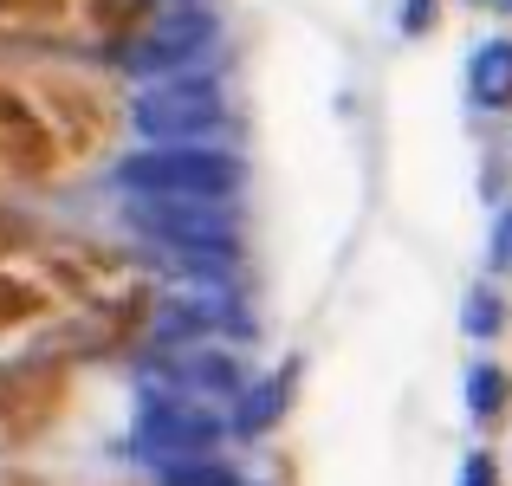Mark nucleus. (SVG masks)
<instances>
[{"label": "nucleus", "mask_w": 512, "mask_h": 486, "mask_svg": "<svg viewBox=\"0 0 512 486\" xmlns=\"http://www.w3.org/2000/svg\"><path fill=\"white\" fill-rule=\"evenodd\" d=\"M150 273L85 234L20 227L0 240V370L111 357L150 318Z\"/></svg>", "instance_id": "f257e3e1"}, {"label": "nucleus", "mask_w": 512, "mask_h": 486, "mask_svg": "<svg viewBox=\"0 0 512 486\" xmlns=\"http://www.w3.org/2000/svg\"><path fill=\"white\" fill-rule=\"evenodd\" d=\"M124 137V91L78 52H0V195H46L98 169Z\"/></svg>", "instance_id": "f03ea898"}, {"label": "nucleus", "mask_w": 512, "mask_h": 486, "mask_svg": "<svg viewBox=\"0 0 512 486\" xmlns=\"http://www.w3.org/2000/svg\"><path fill=\"white\" fill-rule=\"evenodd\" d=\"M156 0H0V52H104L150 26Z\"/></svg>", "instance_id": "7ed1b4c3"}, {"label": "nucleus", "mask_w": 512, "mask_h": 486, "mask_svg": "<svg viewBox=\"0 0 512 486\" xmlns=\"http://www.w3.org/2000/svg\"><path fill=\"white\" fill-rule=\"evenodd\" d=\"M20 227H33V221L20 214V201H13V195H0V240H13Z\"/></svg>", "instance_id": "20e7f679"}]
</instances>
